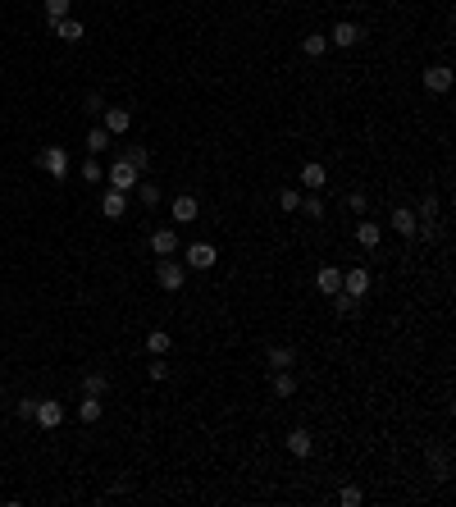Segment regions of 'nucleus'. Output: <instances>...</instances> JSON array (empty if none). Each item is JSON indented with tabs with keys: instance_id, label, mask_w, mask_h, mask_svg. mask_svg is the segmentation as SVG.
<instances>
[{
	"instance_id": "nucleus-1",
	"label": "nucleus",
	"mask_w": 456,
	"mask_h": 507,
	"mask_svg": "<svg viewBox=\"0 0 456 507\" xmlns=\"http://www.w3.org/2000/svg\"><path fill=\"white\" fill-rule=\"evenodd\" d=\"M155 279H160L164 293H183V284H187V265L174 261V256H160V265H155Z\"/></svg>"
},
{
	"instance_id": "nucleus-2",
	"label": "nucleus",
	"mask_w": 456,
	"mask_h": 507,
	"mask_svg": "<svg viewBox=\"0 0 456 507\" xmlns=\"http://www.w3.org/2000/svg\"><path fill=\"white\" fill-rule=\"evenodd\" d=\"M105 183H109L114 192H132V188L141 183V178H137V169H132L128 160H114V165L105 169Z\"/></svg>"
},
{
	"instance_id": "nucleus-3",
	"label": "nucleus",
	"mask_w": 456,
	"mask_h": 507,
	"mask_svg": "<svg viewBox=\"0 0 456 507\" xmlns=\"http://www.w3.org/2000/svg\"><path fill=\"white\" fill-rule=\"evenodd\" d=\"M37 425L55 430V425H64V402H55V397H37Z\"/></svg>"
},
{
	"instance_id": "nucleus-4",
	"label": "nucleus",
	"mask_w": 456,
	"mask_h": 507,
	"mask_svg": "<svg viewBox=\"0 0 456 507\" xmlns=\"http://www.w3.org/2000/svg\"><path fill=\"white\" fill-rule=\"evenodd\" d=\"M42 169L51 178H64L69 174V151H64V146H46V151H42Z\"/></svg>"
},
{
	"instance_id": "nucleus-5",
	"label": "nucleus",
	"mask_w": 456,
	"mask_h": 507,
	"mask_svg": "<svg viewBox=\"0 0 456 507\" xmlns=\"http://www.w3.org/2000/svg\"><path fill=\"white\" fill-rule=\"evenodd\" d=\"M288 452H292V457H310V452H315V434L310 430H301V425H297V430H288Z\"/></svg>"
},
{
	"instance_id": "nucleus-6",
	"label": "nucleus",
	"mask_w": 456,
	"mask_h": 507,
	"mask_svg": "<svg viewBox=\"0 0 456 507\" xmlns=\"http://www.w3.org/2000/svg\"><path fill=\"white\" fill-rule=\"evenodd\" d=\"M215 261H219V252L210 243H192L187 247V270H210Z\"/></svg>"
},
{
	"instance_id": "nucleus-7",
	"label": "nucleus",
	"mask_w": 456,
	"mask_h": 507,
	"mask_svg": "<svg viewBox=\"0 0 456 507\" xmlns=\"http://www.w3.org/2000/svg\"><path fill=\"white\" fill-rule=\"evenodd\" d=\"M123 210H128V192H100V215L105 220H123Z\"/></svg>"
},
{
	"instance_id": "nucleus-8",
	"label": "nucleus",
	"mask_w": 456,
	"mask_h": 507,
	"mask_svg": "<svg viewBox=\"0 0 456 507\" xmlns=\"http://www.w3.org/2000/svg\"><path fill=\"white\" fill-rule=\"evenodd\" d=\"M356 243L365 247V252H374V247L383 243V229L374 220H356Z\"/></svg>"
},
{
	"instance_id": "nucleus-9",
	"label": "nucleus",
	"mask_w": 456,
	"mask_h": 507,
	"mask_svg": "<svg viewBox=\"0 0 456 507\" xmlns=\"http://www.w3.org/2000/svg\"><path fill=\"white\" fill-rule=\"evenodd\" d=\"M342 293H351V298H365L369 293V270H347V275H342Z\"/></svg>"
},
{
	"instance_id": "nucleus-10",
	"label": "nucleus",
	"mask_w": 456,
	"mask_h": 507,
	"mask_svg": "<svg viewBox=\"0 0 456 507\" xmlns=\"http://www.w3.org/2000/svg\"><path fill=\"white\" fill-rule=\"evenodd\" d=\"M151 252L155 256H178V233L174 229H155L151 233Z\"/></svg>"
},
{
	"instance_id": "nucleus-11",
	"label": "nucleus",
	"mask_w": 456,
	"mask_h": 507,
	"mask_svg": "<svg viewBox=\"0 0 456 507\" xmlns=\"http://www.w3.org/2000/svg\"><path fill=\"white\" fill-rule=\"evenodd\" d=\"M100 119H105V132H128L132 128V114L119 110V105H105V110H100Z\"/></svg>"
},
{
	"instance_id": "nucleus-12",
	"label": "nucleus",
	"mask_w": 456,
	"mask_h": 507,
	"mask_svg": "<svg viewBox=\"0 0 456 507\" xmlns=\"http://www.w3.org/2000/svg\"><path fill=\"white\" fill-rule=\"evenodd\" d=\"M447 87H452V69L447 65L424 69V92H447Z\"/></svg>"
},
{
	"instance_id": "nucleus-13",
	"label": "nucleus",
	"mask_w": 456,
	"mask_h": 507,
	"mask_svg": "<svg viewBox=\"0 0 456 507\" xmlns=\"http://www.w3.org/2000/svg\"><path fill=\"white\" fill-rule=\"evenodd\" d=\"M51 28H55V37H64L69 46H73V42H82V37H87V28H82V23H78V19H55Z\"/></svg>"
},
{
	"instance_id": "nucleus-14",
	"label": "nucleus",
	"mask_w": 456,
	"mask_h": 507,
	"mask_svg": "<svg viewBox=\"0 0 456 507\" xmlns=\"http://www.w3.org/2000/svg\"><path fill=\"white\" fill-rule=\"evenodd\" d=\"M196 215H201V206H196V197H174V224H192Z\"/></svg>"
},
{
	"instance_id": "nucleus-15",
	"label": "nucleus",
	"mask_w": 456,
	"mask_h": 507,
	"mask_svg": "<svg viewBox=\"0 0 456 507\" xmlns=\"http://www.w3.org/2000/svg\"><path fill=\"white\" fill-rule=\"evenodd\" d=\"M360 37H365V33H360L356 23H337L333 33H328V46H356Z\"/></svg>"
},
{
	"instance_id": "nucleus-16",
	"label": "nucleus",
	"mask_w": 456,
	"mask_h": 507,
	"mask_svg": "<svg viewBox=\"0 0 456 507\" xmlns=\"http://www.w3.org/2000/svg\"><path fill=\"white\" fill-rule=\"evenodd\" d=\"M328 183V174H324V165L319 160H310V165H301V188H310V192H319Z\"/></svg>"
},
{
	"instance_id": "nucleus-17",
	"label": "nucleus",
	"mask_w": 456,
	"mask_h": 507,
	"mask_svg": "<svg viewBox=\"0 0 456 507\" xmlns=\"http://www.w3.org/2000/svg\"><path fill=\"white\" fill-rule=\"evenodd\" d=\"M392 229L402 233V238H415V210L411 206H397V210H392Z\"/></svg>"
},
{
	"instance_id": "nucleus-18",
	"label": "nucleus",
	"mask_w": 456,
	"mask_h": 507,
	"mask_svg": "<svg viewBox=\"0 0 456 507\" xmlns=\"http://www.w3.org/2000/svg\"><path fill=\"white\" fill-rule=\"evenodd\" d=\"M319 293H328V298H333V293H342V270H333V265H324V270H319Z\"/></svg>"
},
{
	"instance_id": "nucleus-19",
	"label": "nucleus",
	"mask_w": 456,
	"mask_h": 507,
	"mask_svg": "<svg viewBox=\"0 0 456 507\" xmlns=\"http://www.w3.org/2000/svg\"><path fill=\"white\" fill-rule=\"evenodd\" d=\"M146 347H151L155 356H164L169 347H174V334H169V329H151V334H146Z\"/></svg>"
},
{
	"instance_id": "nucleus-20",
	"label": "nucleus",
	"mask_w": 456,
	"mask_h": 507,
	"mask_svg": "<svg viewBox=\"0 0 456 507\" xmlns=\"http://www.w3.org/2000/svg\"><path fill=\"white\" fill-rule=\"evenodd\" d=\"M78 416L87 420V425H96V420H100V397H96V393H87L82 402H78Z\"/></svg>"
},
{
	"instance_id": "nucleus-21",
	"label": "nucleus",
	"mask_w": 456,
	"mask_h": 507,
	"mask_svg": "<svg viewBox=\"0 0 456 507\" xmlns=\"http://www.w3.org/2000/svg\"><path fill=\"white\" fill-rule=\"evenodd\" d=\"M274 393H279V397H292V393H297L292 370H274Z\"/></svg>"
},
{
	"instance_id": "nucleus-22",
	"label": "nucleus",
	"mask_w": 456,
	"mask_h": 507,
	"mask_svg": "<svg viewBox=\"0 0 456 507\" xmlns=\"http://www.w3.org/2000/svg\"><path fill=\"white\" fill-rule=\"evenodd\" d=\"M109 137H114V132H105V128H100V123H96V128L87 132V151H91V155H100V151H105V146H109Z\"/></svg>"
},
{
	"instance_id": "nucleus-23",
	"label": "nucleus",
	"mask_w": 456,
	"mask_h": 507,
	"mask_svg": "<svg viewBox=\"0 0 456 507\" xmlns=\"http://www.w3.org/2000/svg\"><path fill=\"white\" fill-rule=\"evenodd\" d=\"M123 160H128V165L141 174V169L151 165V151H146V146H128V151H123Z\"/></svg>"
},
{
	"instance_id": "nucleus-24",
	"label": "nucleus",
	"mask_w": 456,
	"mask_h": 507,
	"mask_svg": "<svg viewBox=\"0 0 456 507\" xmlns=\"http://www.w3.org/2000/svg\"><path fill=\"white\" fill-rule=\"evenodd\" d=\"M292 361H297L292 347H270V366H274V370H288Z\"/></svg>"
},
{
	"instance_id": "nucleus-25",
	"label": "nucleus",
	"mask_w": 456,
	"mask_h": 507,
	"mask_svg": "<svg viewBox=\"0 0 456 507\" xmlns=\"http://www.w3.org/2000/svg\"><path fill=\"white\" fill-rule=\"evenodd\" d=\"M105 388H109V379L100 375V370H91V375L82 379V393H96V397H100V393H105Z\"/></svg>"
},
{
	"instance_id": "nucleus-26",
	"label": "nucleus",
	"mask_w": 456,
	"mask_h": 507,
	"mask_svg": "<svg viewBox=\"0 0 456 507\" xmlns=\"http://www.w3.org/2000/svg\"><path fill=\"white\" fill-rule=\"evenodd\" d=\"M301 51H306V55H324V51H328V37L310 33V37H306V42H301Z\"/></svg>"
},
{
	"instance_id": "nucleus-27",
	"label": "nucleus",
	"mask_w": 456,
	"mask_h": 507,
	"mask_svg": "<svg viewBox=\"0 0 456 507\" xmlns=\"http://www.w3.org/2000/svg\"><path fill=\"white\" fill-rule=\"evenodd\" d=\"M415 220H438V197L429 192V197L420 201V210H415Z\"/></svg>"
},
{
	"instance_id": "nucleus-28",
	"label": "nucleus",
	"mask_w": 456,
	"mask_h": 507,
	"mask_svg": "<svg viewBox=\"0 0 456 507\" xmlns=\"http://www.w3.org/2000/svg\"><path fill=\"white\" fill-rule=\"evenodd\" d=\"M333 307L342 311V316H351V311L360 307V298H351V293H333Z\"/></svg>"
},
{
	"instance_id": "nucleus-29",
	"label": "nucleus",
	"mask_w": 456,
	"mask_h": 507,
	"mask_svg": "<svg viewBox=\"0 0 456 507\" xmlns=\"http://www.w3.org/2000/svg\"><path fill=\"white\" fill-rule=\"evenodd\" d=\"M46 19H69V0H46Z\"/></svg>"
},
{
	"instance_id": "nucleus-30",
	"label": "nucleus",
	"mask_w": 456,
	"mask_h": 507,
	"mask_svg": "<svg viewBox=\"0 0 456 507\" xmlns=\"http://www.w3.org/2000/svg\"><path fill=\"white\" fill-rule=\"evenodd\" d=\"M279 206L283 210H297V206H301V192H297V188H283L279 192Z\"/></svg>"
},
{
	"instance_id": "nucleus-31",
	"label": "nucleus",
	"mask_w": 456,
	"mask_h": 507,
	"mask_svg": "<svg viewBox=\"0 0 456 507\" xmlns=\"http://www.w3.org/2000/svg\"><path fill=\"white\" fill-rule=\"evenodd\" d=\"M137 192H141V206H155V201H160V188H155V183H137Z\"/></svg>"
},
{
	"instance_id": "nucleus-32",
	"label": "nucleus",
	"mask_w": 456,
	"mask_h": 507,
	"mask_svg": "<svg viewBox=\"0 0 456 507\" xmlns=\"http://www.w3.org/2000/svg\"><path fill=\"white\" fill-rule=\"evenodd\" d=\"M360 498H365V494H360L356 485H347V489H342V494H337V503H342V507H356Z\"/></svg>"
},
{
	"instance_id": "nucleus-33",
	"label": "nucleus",
	"mask_w": 456,
	"mask_h": 507,
	"mask_svg": "<svg viewBox=\"0 0 456 507\" xmlns=\"http://www.w3.org/2000/svg\"><path fill=\"white\" fill-rule=\"evenodd\" d=\"M297 210H306V215H310V220H324V206H319V197L301 201V206H297Z\"/></svg>"
},
{
	"instance_id": "nucleus-34",
	"label": "nucleus",
	"mask_w": 456,
	"mask_h": 507,
	"mask_svg": "<svg viewBox=\"0 0 456 507\" xmlns=\"http://www.w3.org/2000/svg\"><path fill=\"white\" fill-rule=\"evenodd\" d=\"M347 206H351V215H365V210H369L365 192H351V197H347Z\"/></svg>"
},
{
	"instance_id": "nucleus-35",
	"label": "nucleus",
	"mask_w": 456,
	"mask_h": 507,
	"mask_svg": "<svg viewBox=\"0 0 456 507\" xmlns=\"http://www.w3.org/2000/svg\"><path fill=\"white\" fill-rule=\"evenodd\" d=\"M33 416H37V397H33V402L23 397V402H19V420H33Z\"/></svg>"
},
{
	"instance_id": "nucleus-36",
	"label": "nucleus",
	"mask_w": 456,
	"mask_h": 507,
	"mask_svg": "<svg viewBox=\"0 0 456 507\" xmlns=\"http://www.w3.org/2000/svg\"><path fill=\"white\" fill-rule=\"evenodd\" d=\"M82 178H87V183H100V165H96V160H87V165H82Z\"/></svg>"
}]
</instances>
